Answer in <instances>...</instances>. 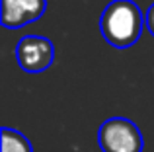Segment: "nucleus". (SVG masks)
Returning <instances> with one entry per match:
<instances>
[{
    "mask_svg": "<svg viewBox=\"0 0 154 152\" xmlns=\"http://www.w3.org/2000/svg\"><path fill=\"white\" fill-rule=\"evenodd\" d=\"M144 16H146V29H148V33L154 37V2L148 6V10L144 12Z\"/></svg>",
    "mask_w": 154,
    "mask_h": 152,
    "instance_id": "nucleus-6",
    "label": "nucleus"
},
{
    "mask_svg": "<svg viewBox=\"0 0 154 152\" xmlns=\"http://www.w3.org/2000/svg\"><path fill=\"white\" fill-rule=\"evenodd\" d=\"M146 27V16L133 0H111L100 18V31L113 49H131Z\"/></svg>",
    "mask_w": 154,
    "mask_h": 152,
    "instance_id": "nucleus-1",
    "label": "nucleus"
},
{
    "mask_svg": "<svg viewBox=\"0 0 154 152\" xmlns=\"http://www.w3.org/2000/svg\"><path fill=\"white\" fill-rule=\"evenodd\" d=\"M98 142L103 152H143L144 137L140 129L127 117L105 119L100 127Z\"/></svg>",
    "mask_w": 154,
    "mask_h": 152,
    "instance_id": "nucleus-2",
    "label": "nucleus"
},
{
    "mask_svg": "<svg viewBox=\"0 0 154 152\" xmlns=\"http://www.w3.org/2000/svg\"><path fill=\"white\" fill-rule=\"evenodd\" d=\"M16 61L23 72H43L55 61V45L43 35H26L16 45Z\"/></svg>",
    "mask_w": 154,
    "mask_h": 152,
    "instance_id": "nucleus-3",
    "label": "nucleus"
},
{
    "mask_svg": "<svg viewBox=\"0 0 154 152\" xmlns=\"http://www.w3.org/2000/svg\"><path fill=\"white\" fill-rule=\"evenodd\" d=\"M0 144H2V152H33L29 138L10 127H2Z\"/></svg>",
    "mask_w": 154,
    "mask_h": 152,
    "instance_id": "nucleus-5",
    "label": "nucleus"
},
{
    "mask_svg": "<svg viewBox=\"0 0 154 152\" xmlns=\"http://www.w3.org/2000/svg\"><path fill=\"white\" fill-rule=\"evenodd\" d=\"M47 0H0V22L8 29L33 23L45 14Z\"/></svg>",
    "mask_w": 154,
    "mask_h": 152,
    "instance_id": "nucleus-4",
    "label": "nucleus"
}]
</instances>
